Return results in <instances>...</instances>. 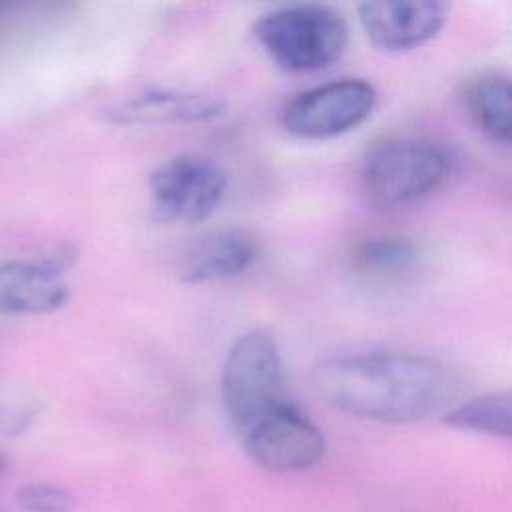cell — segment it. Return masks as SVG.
<instances>
[{"mask_svg":"<svg viewBox=\"0 0 512 512\" xmlns=\"http://www.w3.org/2000/svg\"><path fill=\"white\" fill-rule=\"evenodd\" d=\"M318 394L336 410L378 424H414L458 404L462 380L440 358L404 350L338 354L314 368Z\"/></svg>","mask_w":512,"mask_h":512,"instance_id":"cell-1","label":"cell"},{"mask_svg":"<svg viewBox=\"0 0 512 512\" xmlns=\"http://www.w3.org/2000/svg\"><path fill=\"white\" fill-rule=\"evenodd\" d=\"M456 158L442 142L422 136H388L374 142L360 162V180L372 202L404 208L446 186Z\"/></svg>","mask_w":512,"mask_h":512,"instance_id":"cell-2","label":"cell"},{"mask_svg":"<svg viewBox=\"0 0 512 512\" xmlns=\"http://www.w3.org/2000/svg\"><path fill=\"white\" fill-rule=\"evenodd\" d=\"M220 396L236 438L290 400L280 348L268 328H254L232 344L222 366Z\"/></svg>","mask_w":512,"mask_h":512,"instance_id":"cell-3","label":"cell"},{"mask_svg":"<svg viewBox=\"0 0 512 512\" xmlns=\"http://www.w3.org/2000/svg\"><path fill=\"white\" fill-rule=\"evenodd\" d=\"M254 36L278 68L316 72L342 58L350 34L338 10L324 4H290L258 18Z\"/></svg>","mask_w":512,"mask_h":512,"instance_id":"cell-4","label":"cell"},{"mask_svg":"<svg viewBox=\"0 0 512 512\" xmlns=\"http://www.w3.org/2000/svg\"><path fill=\"white\" fill-rule=\"evenodd\" d=\"M376 102V88L368 80L338 78L290 98L282 108L280 122L292 136L326 140L364 124Z\"/></svg>","mask_w":512,"mask_h":512,"instance_id":"cell-5","label":"cell"},{"mask_svg":"<svg viewBox=\"0 0 512 512\" xmlns=\"http://www.w3.org/2000/svg\"><path fill=\"white\" fill-rule=\"evenodd\" d=\"M152 212L164 222H202L216 212L228 188L226 172L210 158L180 154L150 174Z\"/></svg>","mask_w":512,"mask_h":512,"instance_id":"cell-6","label":"cell"},{"mask_svg":"<svg viewBox=\"0 0 512 512\" xmlns=\"http://www.w3.org/2000/svg\"><path fill=\"white\" fill-rule=\"evenodd\" d=\"M246 456L270 472H300L318 464L326 452L322 430L288 400L240 438Z\"/></svg>","mask_w":512,"mask_h":512,"instance_id":"cell-7","label":"cell"},{"mask_svg":"<svg viewBox=\"0 0 512 512\" xmlns=\"http://www.w3.org/2000/svg\"><path fill=\"white\" fill-rule=\"evenodd\" d=\"M444 2H362L358 20L372 46L384 52L414 50L440 34L448 22Z\"/></svg>","mask_w":512,"mask_h":512,"instance_id":"cell-8","label":"cell"},{"mask_svg":"<svg viewBox=\"0 0 512 512\" xmlns=\"http://www.w3.org/2000/svg\"><path fill=\"white\" fill-rule=\"evenodd\" d=\"M68 260L58 254L42 260H8L0 264V314H48L68 302L64 280Z\"/></svg>","mask_w":512,"mask_h":512,"instance_id":"cell-9","label":"cell"},{"mask_svg":"<svg viewBox=\"0 0 512 512\" xmlns=\"http://www.w3.org/2000/svg\"><path fill=\"white\" fill-rule=\"evenodd\" d=\"M256 260L258 244L248 232L240 228L210 230L184 248L178 278L186 284L228 280L248 272Z\"/></svg>","mask_w":512,"mask_h":512,"instance_id":"cell-10","label":"cell"},{"mask_svg":"<svg viewBox=\"0 0 512 512\" xmlns=\"http://www.w3.org/2000/svg\"><path fill=\"white\" fill-rule=\"evenodd\" d=\"M226 102L206 92L148 90L108 108L106 118L122 126L204 122L220 116Z\"/></svg>","mask_w":512,"mask_h":512,"instance_id":"cell-11","label":"cell"},{"mask_svg":"<svg viewBox=\"0 0 512 512\" xmlns=\"http://www.w3.org/2000/svg\"><path fill=\"white\" fill-rule=\"evenodd\" d=\"M350 268L370 282H398L418 270L420 244L402 232H376L358 240L348 256Z\"/></svg>","mask_w":512,"mask_h":512,"instance_id":"cell-12","label":"cell"},{"mask_svg":"<svg viewBox=\"0 0 512 512\" xmlns=\"http://www.w3.org/2000/svg\"><path fill=\"white\" fill-rule=\"evenodd\" d=\"M470 120L494 142L512 148V76L480 72L462 90Z\"/></svg>","mask_w":512,"mask_h":512,"instance_id":"cell-13","label":"cell"},{"mask_svg":"<svg viewBox=\"0 0 512 512\" xmlns=\"http://www.w3.org/2000/svg\"><path fill=\"white\" fill-rule=\"evenodd\" d=\"M444 422L458 430L512 440V390L462 400L444 416Z\"/></svg>","mask_w":512,"mask_h":512,"instance_id":"cell-14","label":"cell"},{"mask_svg":"<svg viewBox=\"0 0 512 512\" xmlns=\"http://www.w3.org/2000/svg\"><path fill=\"white\" fill-rule=\"evenodd\" d=\"M16 500L28 512H72L76 508V498L68 490L48 482L22 484Z\"/></svg>","mask_w":512,"mask_h":512,"instance_id":"cell-15","label":"cell"},{"mask_svg":"<svg viewBox=\"0 0 512 512\" xmlns=\"http://www.w3.org/2000/svg\"><path fill=\"white\" fill-rule=\"evenodd\" d=\"M36 418V408L26 402H0V436L22 434Z\"/></svg>","mask_w":512,"mask_h":512,"instance_id":"cell-16","label":"cell"},{"mask_svg":"<svg viewBox=\"0 0 512 512\" xmlns=\"http://www.w3.org/2000/svg\"><path fill=\"white\" fill-rule=\"evenodd\" d=\"M6 468H8V460H6L4 454H0V474H2Z\"/></svg>","mask_w":512,"mask_h":512,"instance_id":"cell-17","label":"cell"}]
</instances>
